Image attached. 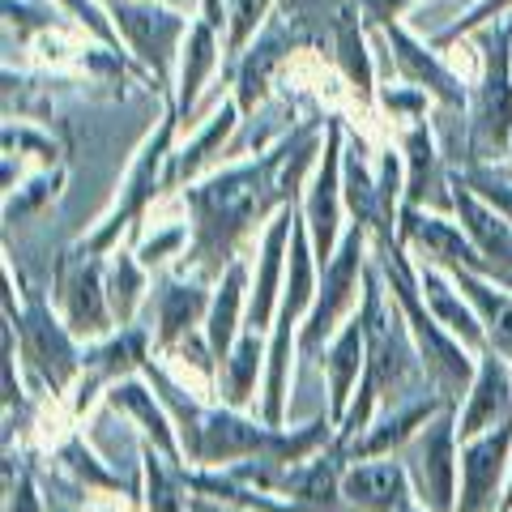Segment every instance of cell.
Here are the masks:
<instances>
[{
	"mask_svg": "<svg viewBox=\"0 0 512 512\" xmlns=\"http://www.w3.org/2000/svg\"><path fill=\"white\" fill-rule=\"evenodd\" d=\"M103 278H107V299L111 312H116L120 325H137L141 308H150V269L141 265V256L133 252V244H120L103 256Z\"/></svg>",
	"mask_w": 512,
	"mask_h": 512,
	"instance_id": "obj_34",
	"label": "cell"
},
{
	"mask_svg": "<svg viewBox=\"0 0 512 512\" xmlns=\"http://www.w3.org/2000/svg\"><path fill=\"white\" fill-rule=\"evenodd\" d=\"M453 278L461 286V295L470 299V308L478 312V320H483L487 346L512 359V286L495 282L487 274H474V269H457Z\"/></svg>",
	"mask_w": 512,
	"mask_h": 512,
	"instance_id": "obj_33",
	"label": "cell"
},
{
	"mask_svg": "<svg viewBox=\"0 0 512 512\" xmlns=\"http://www.w3.org/2000/svg\"><path fill=\"white\" fill-rule=\"evenodd\" d=\"M372 111H376L380 124H389V133H397V128H406V124L431 120L440 107H436V99H431L423 86H414V82H406V77L389 73V77H380V90H376Z\"/></svg>",
	"mask_w": 512,
	"mask_h": 512,
	"instance_id": "obj_36",
	"label": "cell"
},
{
	"mask_svg": "<svg viewBox=\"0 0 512 512\" xmlns=\"http://www.w3.org/2000/svg\"><path fill=\"white\" fill-rule=\"evenodd\" d=\"M376 30L363 22L359 0H346L333 18V69L342 73L346 94H350V111H372L376 90H380V73H376Z\"/></svg>",
	"mask_w": 512,
	"mask_h": 512,
	"instance_id": "obj_21",
	"label": "cell"
},
{
	"mask_svg": "<svg viewBox=\"0 0 512 512\" xmlns=\"http://www.w3.org/2000/svg\"><path fill=\"white\" fill-rule=\"evenodd\" d=\"M376 43H380V52L389 56V73L406 77V82H414V86H423L431 99H436L440 111H461V116H466L470 86L448 69L444 52L427 35H414L406 22H389V26L376 30Z\"/></svg>",
	"mask_w": 512,
	"mask_h": 512,
	"instance_id": "obj_14",
	"label": "cell"
},
{
	"mask_svg": "<svg viewBox=\"0 0 512 512\" xmlns=\"http://www.w3.org/2000/svg\"><path fill=\"white\" fill-rule=\"evenodd\" d=\"M180 120H184L180 107L171 99H163V111H158L154 128L141 137V146L133 150V158H128V167L120 171L107 210L77 235V248L107 256L111 248H120L124 239L137 231V222L150 214V205L167 192V163H171L175 141H180Z\"/></svg>",
	"mask_w": 512,
	"mask_h": 512,
	"instance_id": "obj_4",
	"label": "cell"
},
{
	"mask_svg": "<svg viewBox=\"0 0 512 512\" xmlns=\"http://www.w3.org/2000/svg\"><path fill=\"white\" fill-rule=\"evenodd\" d=\"M150 359H154V333L146 325H120V329H111L107 338L86 342L82 346V376H77L69 397H64L73 419L86 427L94 419V410L103 406V393L111 384L146 372Z\"/></svg>",
	"mask_w": 512,
	"mask_h": 512,
	"instance_id": "obj_11",
	"label": "cell"
},
{
	"mask_svg": "<svg viewBox=\"0 0 512 512\" xmlns=\"http://www.w3.org/2000/svg\"><path fill=\"white\" fill-rule=\"evenodd\" d=\"M52 303L82 346L107 338L111 329H120L116 312H111V299H107L103 256H94L77 244L64 248L52 265Z\"/></svg>",
	"mask_w": 512,
	"mask_h": 512,
	"instance_id": "obj_10",
	"label": "cell"
},
{
	"mask_svg": "<svg viewBox=\"0 0 512 512\" xmlns=\"http://www.w3.org/2000/svg\"><path fill=\"white\" fill-rule=\"evenodd\" d=\"M52 512H86V508H82V500H77V504H52Z\"/></svg>",
	"mask_w": 512,
	"mask_h": 512,
	"instance_id": "obj_44",
	"label": "cell"
},
{
	"mask_svg": "<svg viewBox=\"0 0 512 512\" xmlns=\"http://www.w3.org/2000/svg\"><path fill=\"white\" fill-rule=\"evenodd\" d=\"M448 402L440 393H419L410 397V402L402 406H389L380 410L372 423H367L355 440H350L346 448H338V453L346 461H367V457H402V448L419 436V431L436 419V414L444 410Z\"/></svg>",
	"mask_w": 512,
	"mask_h": 512,
	"instance_id": "obj_25",
	"label": "cell"
},
{
	"mask_svg": "<svg viewBox=\"0 0 512 512\" xmlns=\"http://www.w3.org/2000/svg\"><path fill=\"white\" fill-rule=\"evenodd\" d=\"M504 423H512V359H504L500 350L487 346L478 355L470 393L457 406V431H461V440H470Z\"/></svg>",
	"mask_w": 512,
	"mask_h": 512,
	"instance_id": "obj_26",
	"label": "cell"
},
{
	"mask_svg": "<svg viewBox=\"0 0 512 512\" xmlns=\"http://www.w3.org/2000/svg\"><path fill=\"white\" fill-rule=\"evenodd\" d=\"M342 154H346V116H329L325 128V150H320V163L312 171L308 188L299 197V214L308 222L312 235V252L316 265H325L333 252H338L342 235L350 227L346 214V192H342Z\"/></svg>",
	"mask_w": 512,
	"mask_h": 512,
	"instance_id": "obj_13",
	"label": "cell"
},
{
	"mask_svg": "<svg viewBox=\"0 0 512 512\" xmlns=\"http://www.w3.org/2000/svg\"><path fill=\"white\" fill-rule=\"evenodd\" d=\"M419 286H423V299L427 308L436 312L440 325L453 333L457 342H466L474 355H483L487 350V333H483V320H478V312L470 308V299L461 295V286L453 274H444L440 265H427L419 261Z\"/></svg>",
	"mask_w": 512,
	"mask_h": 512,
	"instance_id": "obj_32",
	"label": "cell"
},
{
	"mask_svg": "<svg viewBox=\"0 0 512 512\" xmlns=\"http://www.w3.org/2000/svg\"><path fill=\"white\" fill-rule=\"evenodd\" d=\"M303 47H312V43H308V30H303L295 18H269V26L261 35L235 56L227 77H231V99L239 103V111H244V120L261 116V111L278 99L282 77Z\"/></svg>",
	"mask_w": 512,
	"mask_h": 512,
	"instance_id": "obj_9",
	"label": "cell"
},
{
	"mask_svg": "<svg viewBox=\"0 0 512 512\" xmlns=\"http://www.w3.org/2000/svg\"><path fill=\"white\" fill-rule=\"evenodd\" d=\"M512 13V0H474V5L461 13L457 22H448L444 30H436V35H427L436 47H444V43H453V39H461V35H474V30H483V26H491V22H500V18H508Z\"/></svg>",
	"mask_w": 512,
	"mask_h": 512,
	"instance_id": "obj_42",
	"label": "cell"
},
{
	"mask_svg": "<svg viewBox=\"0 0 512 512\" xmlns=\"http://www.w3.org/2000/svg\"><path fill=\"white\" fill-rule=\"evenodd\" d=\"M483 30H487V69L470 86L466 158L461 163H504L512 146V18H500Z\"/></svg>",
	"mask_w": 512,
	"mask_h": 512,
	"instance_id": "obj_6",
	"label": "cell"
},
{
	"mask_svg": "<svg viewBox=\"0 0 512 512\" xmlns=\"http://www.w3.org/2000/svg\"><path fill=\"white\" fill-rule=\"evenodd\" d=\"M397 150L406 163V201L402 205H427V210L453 214V167H448L444 141L436 133V120H419L393 133Z\"/></svg>",
	"mask_w": 512,
	"mask_h": 512,
	"instance_id": "obj_18",
	"label": "cell"
},
{
	"mask_svg": "<svg viewBox=\"0 0 512 512\" xmlns=\"http://www.w3.org/2000/svg\"><path fill=\"white\" fill-rule=\"evenodd\" d=\"M372 265H376L389 299L397 303V312H402L414 346H419V359L427 367L431 389H436L444 402L461 406V397L470 393L478 355L466 342H457L436 320V312L427 308L423 286H419V261H414V256L402 248V239L393 235V239H372Z\"/></svg>",
	"mask_w": 512,
	"mask_h": 512,
	"instance_id": "obj_3",
	"label": "cell"
},
{
	"mask_svg": "<svg viewBox=\"0 0 512 512\" xmlns=\"http://www.w3.org/2000/svg\"><path fill=\"white\" fill-rule=\"evenodd\" d=\"M363 320H367V363H363V380L355 389V402H350L346 419L338 423V448H346L359 431L376 419L380 410L402 406L419 393H436L427 380V367L419 359V346H414L410 329L397 303L384 291V282L376 274V265H367V282H363Z\"/></svg>",
	"mask_w": 512,
	"mask_h": 512,
	"instance_id": "obj_2",
	"label": "cell"
},
{
	"mask_svg": "<svg viewBox=\"0 0 512 512\" xmlns=\"http://www.w3.org/2000/svg\"><path fill=\"white\" fill-rule=\"evenodd\" d=\"M64 184H69V163L35 171L22 188H5V222L13 227V222H30V218H39L43 210H52L56 197L64 192Z\"/></svg>",
	"mask_w": 512,
	"mask_h": 512,
	"instance_id": "obj_38",
	"label": "cell"
},
{
	"mask_svg": "<svg viewBox=\"0 0 512 512\" xmlns=\"http://www.w3.org/2000/svg\"><path fill=\"white\" fill-rule=\"evenodd\" d=\"M402 461L410 470L414 500H419L427 512H457L461 431H457V406L453 402L402 448Z\"/></svg>",
	"mask_w": 512,
	"mask_h": 512,
	"instance_id": "obj_12",
	"label": "cell"
},
{
	"mask_svg": "<svg viewBox=\"0 0 512 512\" xmlns=\"http://www.w3.org/2000/svg\"><path fill=\"white\" fill-rule=\"evenodd\" d=\"M248 286H252V252L235 256V261L222 269V278L214 282L210 316H205V342H210L218 367L227 363V355H231L235 342H239V333H244V320H248Z\"/></svg>",
	"mask_w": 512,
	"mask_h": 512,
	"instance_id": "obj_29",
	"label": "cell"
},
{
	"mask_svg": "<svg viewBox=\"0 0 512 512\" xmlns=\"http://www.w3.org/2000/svg\"><path fill=\"white\" fill-rule=\"evenodd\" d=\"M103 410H107V414H116V419H120L124 427H133V431H137V440L154 444L158 453L175 461V466H184L180 431H175L171 410H167L163 397H158L154 380H150L146 372L124 376V380L111 384V389L103 393Z\"/></svg>",
	"mask_w": 512,
	"mask_h": 512,
	"instance_id": "obj_20",
	"label": "cell"
},
{
	"mask_svg": "<svg viewBox=\"0 0 512 512\" xmlns=\"http://www.w3.org/2000/svg\"><path fill=\"white\" fill-rule=\"evenodd\" d=\"M512 470V423L461 440L457 512H500Z\"/></svg>",
	"mask_w": 512,
	"mask_h": 512,
	"instance_id": "obj_17",
	"label": "cell"
},
{
	"mask_svg": "<svg viewBox=\"0 0 512 512\" xmlns=\"http://www.w3.org/2000/svg\"><path fill=\"white\" fill-rule=\"evenodd\" d=\"M137 466H141V500L146 512H192V487L184 466H175L154 444L137 440Z\"/></svg>",
	"mask_w": 512,
	"mask_h": 512,
	"instance_id": "obj_35",
	"label": "cell"
},
{
	"mask_svg": "<svg viewBox=\"0 0 512 512\" xmlns=\"http://www.w3.org/2000/svg\"><path fill=\"white\" fill-rule=\"evenodd\" d=\"M5 278L18 286V312H5V320L18 329L22 363L39 376L47 397H69L77 376H82V342L60 320L56 303H47L39 291H30L9 252H5Z\"/></svg>",
	"mask_w": 512,
	"mask_h": 512,
	"instance_id": "obj_5",
	"label": "cell"
},
{
	"mask_svg": "<svg viewBox=\"0 0 512 512\" xmlns=\"http://www.w3.org/2000/svg\"><path fill=\"white\" fill-rule=\"evenodd\" d=\"M227 73V30L205 22L197 9H192V26L180 47V64H175V90L171 103L180 107V116L192 120V111L205 99V90L214 86V77Z\"/></svg>",
	"mask_w": 512,
	"mask_h": 512,
	"instance_id": "obj_22",
	"label": "cell"
},
{
	"mask_svg": "<svg viewBox=\"0 0 512 512\" xmlns=\"http://www.w3.org/2000/svg\"><path fill=\"white\" fill-rule=\"evenodd\" d=\"M103 5L120 30L124 52L150 77V90L171 99L175 64H180V47L192 26V9L180 5V0H103Z\"/></svg>",
	"mask_w": 512,
	"mask_h": 512,
	"instance_id": "obj_7",
	"label": "cell"
},
{
	"mask_svg": "<svg viewBox=\"0 0 512 512\" xmlns=\"http://www.w3.org/2000/svg\"><path fill=\"white\" fill-rule=\"evenodd\" d=\"M448 180H453V218L466 227V235L474 239V248L483 252L491 278L512 286V222L500 210H491V205L478 197L470 184H461L457 171L448 175Z\"/></svg>",
	"mask_w": 512,
	"mask_h": 512,
	"instance_id": "obj_27",
	"label": "cell"
},
{
	"mask_svg": "<svg viewBox=\"0 0 512 512\" xmlns=\"http://www.w3.org/2000/svg\"><path fill=\"white\" fill-rule=\"evenodd\" d=\"M461 184H470L491 210H500L512 222V167L508 163H461L453 167Z\"/></svg>",
	"mask_w": 512,
	"mask_h": 512,
	"instance_id": "obj_40",
	"label": "cell"
},
{
	"mask_svg": "<svg viewBox=\"0 0 512 512\" xmlns=\"http://www.w3.org/2000/svg\"><path fill=\"white\" fill-rule=\"evenodd\" d=\"M239 124H244V111H239V103L231 99V94L227 99H214L210 111L188 128V137L175 141L171 163H167V192L201 180V175H210L222 163V154H227L231 137L239 133Z\"/></svg>",
	"mask_w": 512,
	"mask_h": 512,
	"instance_id": "obj_19",
	"label": "cell"
},
{
	"mask_svg": "<svg viewBox=\"0 0 512 512\" xmlns=\"http://www.w3.org/2000/svg\"><path fill=\"white\" fill-rule=\"evenodd\" d=\"M86 512H146V500H141V491H128V487H116V491H99L90 495L82 504Z\"/></svg>",
	"mask_w": 512,
	"mask_h": 512,
	"instance_id": "obj_43",
	"label": "cell"
},
{
	"mask_svg": "<svg viewBox=\"0 0 512 512\" xmlns=\"http://www.w3.org/2000/svg\"><path fill=\"white\" fill-rule=\"evenodd\" d=\"M265 359H269V333L244 329L227 363L218 367V402L235 410H256L261 414V393H265Z\"/></svg>",
	"mask_w": 512,
	"mask_h": 512,
	"instance_id": "obj_30",
	"label": "cell"
},
{
	"mask_svg": "<svg viewBox=\"0 0 512 512\" xmlns=\"http://www.w3.org/2000/svg\"><path fill=\"white\" fill-rule=\"evenodd\" d=\"M47 461H52V470L60 474V483L69 487L77 500H90V495H99V491H116V487H124V478L107 466V457L94 448L90 440H86V431L77 427V431H69L52 453H43Z\"/></svg>",
	"mask_w": 512,
	"mask_h": 512,
	"instance_id": "obj_31",
	"label": "cell"
},
{
	"mask_svg": "<svg viewBox=\"0 0 512 512\" xmlns=\"http://www.w3.org/2000/svg\"><path fill=\"white\" fill-rule=\"evenodd\" d=\"M363 363H367V320H363V308H359L325 342V350L316 355L320 376H325V384H329V414H333V423H342L350 402H355V389L363 380Z\"/></svg>",
	"mask_w": 512,
	"mask_h": 512,
	"instance_id": "obj_28",
	"label": "cell"
},
{
	"mask_svg": "<svg viewBox=\"0 0 512 512\" xmlns=\"http://www.w3.org/2000/svg\"><path fill=\"white\" fill-rule=\"evenodd\" d=\"M291 150V128L274 141V146L239 154L231 163H218L210 175L184 184V201L192 214V248L184 252L180 269L201 274L218 282L235 256L252 252L256 227H265L269 218L291 197L282 188V163Z\"/></svg>",
	"mask_w": 512,
	"mask_h": 512,
	"instance_id": "obj_1",
	"label": "cell"
},
{
	"mask_svg": "<svg viewBox=\"0 0 512 512\" xmlns=\"http://www.w3.org/2000/svg\"><path fill=\"white\" fill-rule=\"evenodd\" d=\"M5 512H52V500L43 495L35 470L13 466V457L5 461Z\"/></svg>",
	"mask_w": 512,
	"mask_h": 512,
	"instance_id": "obj_41",
	"label": "cell"
},
{
	"mask_svg": "<svg viewBox=\"0 0 512 512\" xmlns=\"http://www.w3.org/2000/svg\"><path fill=\"white\" fill-rule=\"evenodd\" d=\"M342 504L346 512H402L419 500H414V483L402 457H367L346 461Z\"/></svg>",
	"mask_w": 512,
	"mask_h": 512,
	"instance_id": "obj_24",
	"label": "cell"
},
{
	"mask_svg": "<svg viewBox=\"0 0 512 512\" xmlns=\"http://www.w3.org/2000/svg\"><path fill=\"white\" fill-rule=\"evenodd\" d=\"M128 244L133 252L141 256V265L150 269V274H163V269L180 265L184 252L192 248V214H188V201L180 188L163 192L150 214L137 222V231L128 235Z\"/></svg>",
	"mask_w": 512,
	"mask_h": 512,
	"instance_id": "obj_23",
	"label": "cell"
},
{
	"mask_svg": "<svg viewBox=\"0 0 512 512\" xmlns=\"http://www.w3.org/2000/svg\"><path fill=\"white\" fill-rule=\"evenodd\" d=\"M367 265H372V231H367L363 222H350L338 252L320 265V286H316L312 312L299 329V359H316L333 333L359 312Z\"/></svg>",
	"mask_w": 512,
	"mask_h": 512,
	"instance_id": "obj_8",
	"label": "cell"
},
{
	"mask_svg": "<svg viewBox=\"0 0 512 512\" xmlns=\"http://www.w3.org/2000/svg\"><path fill=\"white\" fill-rule=\"evenodd\" d=\"M0 141H5V158L13 163H35V171L43 167H64V146L52 137V128L26 116H9L0 128Z\"/></svg>",
	"mask_w": 512,
	"mask_h": 512,
	"instance_id": "obj_37",
	"label": "cell"
},
{
	"mask_svg": "<svg viewBox=\"0 0 512 512\" xmlns=\"http://www.w3.org/2000/svg\"><path fill=\"white\" fill-rule=\"evenodd\" d=\"M274 9H278V0H227V69L235 64V56L269 26Z\"/></svg>",
	"mask_w": 512,
	"mask_h": 512,
	"instance_id": "obj_39",
	"label": "cell"
},
{
	"mask_svg": "<svg viewBox=\"0 0 512 512\" xmlns=\"http://www.w3.org/2000/svg\"><path fill=\"white\" fill-rule=\"evenodd\" d=\"M397 239L414 261L440 265L444 274H457V269H474V274H487L491 269L483 261V252L474 248V239L466 235V227L444 214V210H427V205H402L397 214Z\"/></svg>",
	"mask_w": 512,
	"mask_h": 512,
	"instance_id": "obj_15",
	"label": "cell"
},
{
	"mask_svg": "<svg viewBox=\"0 0 512 512\" xmlns=\"http://www.w3.org/2000/svg\"><path fill=\"white\" fill-rule=\"evenodd\" d=\"M210 299H214V282L201 274L171 265L154 278L150 291V333H154V350H167L175 342L205 333V316H210Z\"/></svg>",
	"mask_w": 512,
	"mask_h": 512,
	"instance_id": "obj_16",
	"label": "cell"
}]
</instances>
